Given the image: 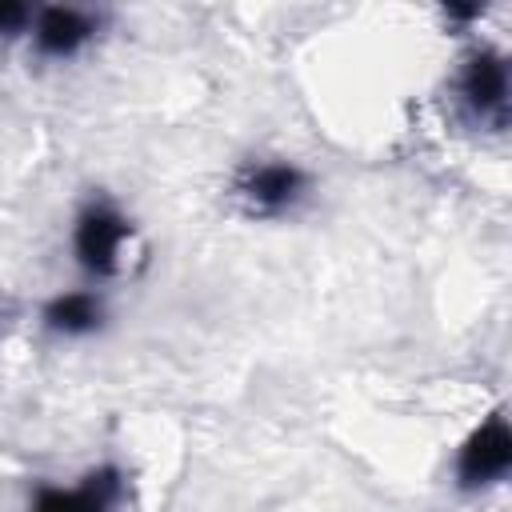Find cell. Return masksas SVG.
<instances>
[{
	"instance_id": "1",
	"label": "cell",
	"mask_w": 512,
	"mask_h": 512,
	"mask_svg": "<svg viewBox=\"0 0 512 512\" xmlns=\"http://www.w3.org/2000/svg\"><path fill=\"white\" fill-rule=\"evenodd\" d=\"M136 252V224L112 200H88L72 224V256L88 280H112Z\"/></svg>"
},
{
	"instance_id": "2",
	"label": "cell",
	"mask_w": 512,
	"mask_h": 512,
	"mask_svg": "<svg viewBox=\"0 0 512 512\" xmlns=\"http://www.w3.org/2000/svg\"><path fill=\"white\" fill-rule=\"evenodd\" d=\"M308 192H312L308 172L284 156L248 160L232 176V200L244 208V216H256V220L292 216L308 200Z\"/></svg>"
},
{
	"instance_id": "3",
	"label": "cell",
	"mask_w": 512,
	"mask_h": 512,
	"mask_svg": "<svg viewBox=\"0 0 512 512\" xmlns=\"http://www.w3.org/2000/svg\"><path fill=\"white\" fill-rule=\"evenodd\" d=\"M512 468V432L504 412H492L484 424L468 432V440L456 452V484L464 492L496 488Z\"/></svg>"
},
{
	"instance_id": "4",
	"label": "cell",
	"mask_w": 512,
	"mask_h": 512,
	"mask_svg": "<svg viewBox=\"0 0 512 512\" xmlns=\"http://www.w3.org/2000/svg\"><path fill=\"white\" fill-rule=\"evenodd\" d=\"M456 96L476 124L504 128V120H508V64H504V56L492 48L472 52L456 76Z\"/></svg>"
},
{
	"instance_id": "5",
	"label": "cell",
	"mask_w": 512,
	"mask_h": 512,
	"mask_svg": "<svg viewBox=\"0 0 512 512\" xmlns=\"http://www.w3.org/2000/svg\"><path fill=\"white\" fill-rule=\"evenodd\" d=\"M96 32H100V16L76 4L32 8V24H28V40L44 60H72L96 40Z\"/></svg>"
},
{
	"instance_id": "6",
	"label": "cell",
	"mask_w": 512,
	"mask_h": 512,
	"mask_svg": "<svg viewBox=\"0 0 512 512\" xmlns=\"http://www.w3.org/2000/svg\"><path fill=\"white\" fill-rule=\"evenodd\" d=\"M124 496V476L120 468H92L80 484L72 488H40L28 512H116Z\"/></svg>"
},
{
	"instance_id": "7",
	"label": "cell",
	"mask_w": 512,
	"mask_h": 512,
	"mask_svg": "<svg viewBox=\"0 0 512 512\" xmlns=\"http://www.w3.org/2000/svg\"><path fill=\"white\" fill-rule=\"evenodd\" d=\"M108 320V308H104V296L96 288H68V292H56L44 308H40V324L60 336V340H84V336H96Z\"/></svg>"
},
{
	"instance_id": "8",
	"label": "cell",
	"mask_w": 512,
	"mask_h": 512,
	"mask_svg": "<svg viewBox=\"0 0 512 512\" xmlns=\"http://www.w3.org/2000/svg\"><path fill=\"white\" fill-rule=\"evenodd\" d=\"M32 24V8L20 4V0H0V36H16V32H28Z\"/></svg>"
}]
</instances>
